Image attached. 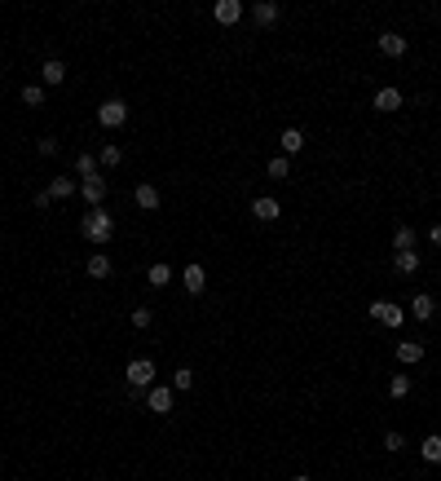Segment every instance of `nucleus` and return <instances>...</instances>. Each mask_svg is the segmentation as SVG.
Wrapping results in <instances>:
<instances>
[{
	"label": "nucleus",
	"instance_id": "f257e3e1",
	"mask_svg": "<svg viewBox=\"0 0 441 481\" xmlns=\"http://www.w3.org/2000/svg\"><path fill=\"white\" fill-rule=\"evenodd\" d=\"M80 234L84 238H89V243H111V238H115V216L106 212V208H89V216H84V221H80Z\"/></svg>",
	"mask_w": 441,
	"mask_h": 481
},
{
	"label": "nucleus",
	"instance_id": "f03ea898",
	"mask_svg": "<svg viewBox=\"0 0 441 481\" xmlns=\"http://www.w3.org/2000/svg\"><path fill=\"white\" fill-rule=\"evenodd\" d=\"M155 375H159V371H155V358H133L128 362V371H124V380H128V389H150V384H155Z\"/></svg>",
	"mask_w": 441,
	"mask_h": 481
},
{
	"label": "nucleus",
	"instance_id": "7ed1b4c3",
	"mask_svg": "<svg viewBox=\"0 0 441 481\" xmlns=\"http://www.w3.org/2000/svg\"><path fill=\"white\" fill-rule=\"evenodd\" d=\"M98 124H102V128H124V124H128V102H124V98H106L98 107Z\"/></svg>",
	"mask_w": 441,
	"mask_h": 481
},
{
	"label": "nucleus",
	"instance_id": "20e7f679",
	"mask_svg": "<svg viewBox=\"0 0 441 481\" xmlns=\"http://www.w3.org/2000/svg\"><path fill=\"white\" fill-rule=\"evenodd\" d=\"M371 318L384 322V327H402V322H406V309L393 305V300H371Z\"/></svg>",
	"mask_w": 441,
	"mask_h": 481
},
{
	"label": "nucleus",
	"instance_id": "39448f33",
	"mask_svg": "<svg viewBox=\"0 0 441 481\" xmlns=\"http://www.w3.org/2000/svg\"><path fill=\"white\" fill-rule=\"evenodd\" d=\"M80 199H84V203H89V208H102V199H106V177H84V181H80Z\"/></svg>",
	"mask_w": 441,
	"mask_h": 481
},
{
	"label": "nucleus",
	"instance_id": "423d86ee",
	"mask_svg": "<svg viewBox=\"0 0 441 481\" xmlns=\"http://www.w3.org/2000/svg\"><path fill=\"white\" fill-rule=\"evenodd\" d=\"M212 18H216L220 27L243 23V0H216V5H212Z\"/></svg>",
	"mask_w": 441,
	"mask_h": 481
},
{
	"label": "nucleus",
	"instance_id": "0eeeda50",
	"mask_svg": "<svg viewBox=\"0 0 441 481\" xmlns=\"http://www.w3.org/2000/svg\"><path fill=\"white\" fill-rule=\"evenodd\" d=\"M172 389H159V384H150V389H146V406H150L155 415H172Z\"/></svg>",
	"mask_w": 441,
	"mask_h": 481
},
{
	"label": "nucleus",
	"instance_id": "6e6552de",
	"mask_svg": "<svg viewBox=\"0 0 441 481\" xmlns=\"http://www.w3.org/2000/svg\"><path fill=\"white\" fill-rule=\"evenodd\" d=\"M278 14H282V9L274 5V0H256V9H251V23H256L260 31H269V27H278Z\"/></svg>",
	"mask_w": 441,
	"mask_h": 481
},
{
	"label": "nucleus",
	"instance_id": "1a4fd4ad",
	"mask_svg": "<svg viewBox=\"0 0 441 481\" xmlns=\"http://www.w3.org/2000/svg\"><path fill=\"white\" fill-rule=\"evenodd\" d=\"M251 216H256V221H278L282 203H278V199H269V194H260V199H251Z\"/></svg>",
	"mask_w": 441,
	"mask_h": 481
},
{
	"label": "nucleus",
	"instance_id": "9d476101",
	"mask_svg": "<svg viewBox=\"0 0 441 481\" xmlns=\"http://www.w3.org/2000/svg\"><path fill=\"white\" fill-rule=\"evenodd\" d=\"M76 190H80V186H76V177H54V181H49V186H45V190H40V194H45L49 203H54V199H71Z\"/></svg>",
	"mask_w": 441,
	"mask_h": 481
},
{
	"label": "nucleus",
	"instance_id": "9b49d317",
	"mask_svg": "<svg viewBox=\"0 0 441 481\" xmlns=\"http://www.w3.org/2000/svg\"><path fill=\"white\" fill-rule=\"evenodd\" d=\"M133 203H137V208H142V212H155V208H159V203H163V199H159V190H155V186H150V181H142V186H137V190H133Z\"/></svg>",
	"mask_w": 441,
	"mask_h": 481
},
{
	"label": "nucleus",
	"instance_id": "f8f14e48",
	"mask_svg": "<svg viewBox=\"0 0 441 481\" xmlns=\"http://www.w3.org/2000/svg\"><path fill=\"white\" fill-rule=\"evenodd\" d=\"M402 102H406V98H402V93H397L393 85H384L380 93H375V111H384V115H393V111H402Z\"/></svg>",
	"mask_w": 441,
	"mask_h": 481
},
{
	"label": "nucleus",
	"instance_id": "ddd939ff",
	"mask_svg": "<svg viewBox=\"0 0 441 481\" xmlns=\"http://www.w3.org/2000/svg\"><path fill=\"white\" fill-rule=\"evenodd\" d=\"M380 54H384V58H406V36L384 31V36H380Z\"/></svg>",
	"mask_w": 441,
	"mask_h": 481
},
{
	"label": "nucleus",
	"instance_id": "4468645a",
	"mask_svg": "<svg viewBox=\"0 0 441 481\" xmlns=\"http://www.w3.org/2000/svg\"><path fill=\"white\" fill-rule=\"evenodd\" d=\"M40 71H45V85L49 89L67 80V62H62V58H45V62H40Z\"/></svg>",
	"mask_w": 441,
	"mask_h": 481
},
{
	"label": "nucleus",
	"instance_id": "2eb2a0df",
	"mask_svg": "<svg viewBox=\"0 0 441 481\" xmlns=\"http://www.w3.org/2000/svg\"><path fill=\"white\" fill-rule=\"evenodd\" d=\"M411 313H415L419 322H433V313H437V300L428 296V291H419V296L411 300Z\"/></svg>",
	"mask_w": 441,
	"mask_h": 481
},
{
	"label": "nucleus",
	"instance_id": "dca6fc26",
	"mask_svg": "<svg viewBox=\"0 0 441 481\" xmlns=\"http://www.w3.org/2000/svg\"><path fill=\"white\" fill-rule=\"evenodd\" d=\"M419 358H424V344H419V340H397V362H406V367H415Z\"/></svg>",
	"mask_w": 441,
	"mask_h": 481
},
{
	"label": "nucleus",
	"instance_id": "f3484780",
	"mask_svg": "<svg viewBox=\"0 0 441 481\" xmlns=\"http://www.w3.org/2000/svg\"><path fill=\"white\" fill-rule=\"evenodd\" d=\"M111 269H115V265H111V256H106V252H93V256H89V265H84V274H89V278H106Z\"/></svg>",
	"mask_w": 441,
	"mask_h": 481
},
{
	"label": "nucleus",
	"instance_id": "a211bd4d",
	"mask_svg": "<svg viewBox=\"0 0 441 481\" xmlns=\"http://www.w3.org/2000/svg\"><path fill=\"white\" fill-rule=\"evenodd\" d=\"M419 455H424V464H441V433H428L419 442Z\"/></svg>",
	"mask_w": 441,
	"mask_h": 481
},
{
	"label": "nucleus",
	"instance_id": "6ab92c4d",
	"mask_svg": "<svg viewBox=\"0 0 441 481\" xmlns=\"http://www.w3.org/2000/svg\"><path fill=\"white\" fill-rule=\"evenodd\" d=\"M415 243H419V234L411 225H397V234H393V252H415Z\"/></svg>",
	"mask_w": 441,
	"mask_h": 481
},
{
	"label": "nucleus",
	"instance_id": "aec40b11",
	"mask_svg": "<svg viewBox=\"0 0 441 481\" xmlns=\"http://www.w3.org/2000/svg\"><path fill=\"white\" fill-rule=\"evenodd\" d=\"M300 150H304V133L300 128H282V155L291 159V155H300Z\"/></svg>",
	"mask_w": 441,
	"mask_h": 481
},
{
	"label": "nucleus",
	"instance_id": "412c9836",
	"mask_svg": "<svg viewBox=\"0 0 441 481\" xmlns=\"http://www.w3.org/2000/svg\"><path fill=\"white\" fill-rule=\"evenodd\" d=\"M203 287H207V274H203V265H185V291H190V296H199Z\"/></svg>",
	"mask_w": 441,
	"mask_h": 481
},
{
	"label": "nucleus",
	"instance_id": "4be33fe9",
	"mask_svg": "<svg viewBox=\"0 0 441 481\" xmlns=\"http://www.w3.org/2000/svg\"><path fill=\"white\" fill-rule=\"evenodd\" d=\"M146 278H150V287H168V283H172V265H163V260H155V265L146 269Z\"/></svg>",
	"mask_w": 441,
	"mask_h": 481
},
{
	"label": "nucleus",
	"instance_id": "5701e85b",
	"mask_svg": "<svg viewBox=\"0 0 441 481\" xmlns=\"http://www.w3.org/2000/svg\"><path fill=\"white\" fill-rule=\"evenodd\" d=\"M265 172L274 177V181H287V177H291V159H287V155H274V159L265 164Z\"/></svg>",
	"mask_w": 441,
	"mask_h": 481
},
{
	"label": "nucleus",
	"instance_id": "b1692460",
	"mask_svg": "<svg viewBox=\"0 0 441 481\" xmlns=\"http://www.w3.org/2000/svg\"><path fill=\"white\" fill-rule=\"evenodd\" d=\"M190 384H194V371L190 367H177L172 371V393H190Z\"/></svg>",
	"mask_w": 441,
	"mask_h": 481
},
{
	"label": "nucleus",
	"instance_id": "393cba45",
	"mask_svg": "<svg viewBox=\"0 0 441 481\" xmlns=\"http://www.w3.org/2000/svg\"><path fill=\"white\" fill-rule=\"evenodd\" d=\"M23 107H31V111L45 107V85H27L23 89Z\"/></svg>",
	"mask_w": 441,
	"mask_h": 481
},
{
	"label": "nucleus",
	"instance_id": "a878e982",
	"mask_svg": "<svg viewBox=\"0 0 441 481\" xmlns=\"http://www.w3.org/2000/svg\"><path fill=\"white\" fill-rule=\"evenodd\" d=\"M397 274H419V252H397Z\"/></svg>",
	"mask_w": 441,
	"mask_h": 481
},
{
	"label": "nucleus",
	"instance_id": "bb28decb",
	"mask_svg": "<svg viewBox=\"0 0 441 481\" xmlns=\"http://www.w3.org/2000/svg\"><path fill=\"white\" fill-rule=\"evenodd\" d=\"M406 393H411V375H393V380H388V397H397V402H402Z\"/></svg>",
	"mask_w": 441,
	"mask_h": 481
},
{
	"label": "nucleus",
	"instance_id": "cd10ccee",
	"mask_svg": "<svg viewBox=\"0 0 441 481\" xmlns=\"http://www.w3.org/2000/svg\"><path fill=\"white\" fill-rule=\"evenodd\" d=\"M76 168H80V181H84V177H98V168H102V164H98V155H80V159H76Z\"/></svg>",
	"mask_w": 441,
	"mask_h": 481
},
{
	"label": "nucleus",
	"instance_id": "c85d7f7f",
	"mask_svg": "<svg viewBox=\"0 0 441 481\" xmlns=\"http://www.w3.org/2000/svg\"><path fill=\"white\" fill-rule=\"evenodd\" d=\"M150 322H155V309H150V305L133 309V327H137V331H146V327H150Z\"/></svg>",
	"mask_w": 441,
	"mask_h": 481
},
{
	"label": "nucleus",
	"instance_id": "c756f323",
	"mask_svg": "<svg viewBox=\"0 0 441 481\" xmlns=\"http://www.w3.org/2000/svg\"><path fill=\"white\" fill-rule=\"evenodd\" d=\"M384 451H388V455H402V451H406V437H402V433H384Z\"/></svg>",
	"mask_w": 441,
	"mask_h": 481
},
{
	"label": "nucleus",
	"instance_id": "7c9ffc66",
	"mask_svg": "<svg viewBox=\"0 0 441 481\" xmlns=\"http://www.w3.org/2000/svg\"><path fill=\"white\" fill-rule=\"evenodd\" d=\"M36 150L45 155V159H54V155H58V137H40V142H36Z\"/></svg>",
	"mask_w": 441,
	"mask_h": 481
},
{
	"label": "nucleus",
	"instance_id": "2f4dec72",
	"mask_svg": "<svg viewBox=\"0 0 441 481\" xmlns=\"http://www.w3.org/2000/svg\"><path fill=\"white\" fill-rule=\"evenodd\" d=\"M120 159H124V155H120V146H106V150L98 155V164H111V168H115V164H120Z\"/></svg>",
	"mask_w": 441,
	"mask_h": 481
},
{
	"label": "nucleus",
	"instance_id": "473e14b6",
	"mask_svg": "<svg viewBox=\"0 0 441 481\" xmlns=\"http://www.w3.org/2000/svg\"><path fill=\"white\" fill-rule=\"evenodd\" d=\"M428 238H433V247H441V221H437L433 230H428Z\"/></svg>",
	"mask_w": 441,
	"mask_h": 481
},
{
	"label": "nucleus",
	"instance_id": "72a5a7b5",
	"mask_svg": "<svg viewBox=\"0 0 441 481\" xmlns=\"http://www.w3.org/2000/svg\"><path fill=\"white\" fill-rule=\"evenodd\" d=\"M291 481H313V477H291Z\"/></svg>",
	"mask_w": 441,
	"mask_h": 481
}]
</instances>
